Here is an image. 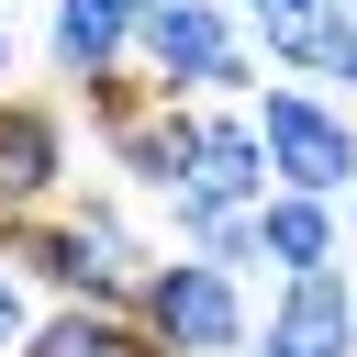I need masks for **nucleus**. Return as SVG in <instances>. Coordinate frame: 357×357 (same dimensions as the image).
Wrapping results in <instances>:
<instances>
[{
  "label": "nucleus",
  "mask_w": 357,
  "mask_h": 357,
  "mask_svg": "<svg viewBox=\"0 0 357 357\" xmlns=\"http://www.w3.org/2000/svg\"><path fill=\"white\" fill-rule=\"evenodd\" d=\"M0 268L45 279L67 312H134L156 245L134 234L123 201H56V212H0Z\"/></svg>",
  "instance_id": "f257e3e1"
},
{
  "label": "nucleus",
  "mask_w": 357,
  "mask_h": 357,
  "mask_svg": "<svg viewBox=\"0 0 357 357\" xmlns=\"http://www.w3.org/2000/svg\"><path fill=\"white\" fill-rule=\"evenodd\" d=\"M134 78L156 100H201V89L257 100V45H245L234 0H134Z\"/></svg>",
  "instance_id": "f03ea898"
},
{
  "label": "nucleus",
  "mask_w": 357,
  "mask_h": 357,
  "mask_svg": "<svg viewBox=\"0 0 357 357\" xmlns=\"http://www.w3.org/2000/svg\"><path fill=\"white\" fill-rule=\"evenodd\" d=\"M257 145H268V190H312V201H346L357 190V112L335 89H268L245 100Z\"/></svg>",
  "instance_id": "7ed1b4c3"
},
{
  "label": "nucleus",
  "mask_w": 357,
  "mask_h": 357,
  "mask_svg": "<svg viewBox=\"0 0 357 357\" xmlns=\"http://www.w3.org/2000/svg\"><path fill=\"white\" fill-rule=\"evenodd\" d=\"M134 324L167 346V357H245L257 346V312H245V279L212 268V257H156L145 290H134Z\"/></svg>",
  "instance_id": "20e7f679"
},
{
  "label": "nucleus",
  "mask_w": 357,
  "mask_h": 357,
  "mask_svg": "<svg viewBox=\"0 0 357 357\" xmlns=\"http://www.w3.org/2000/svg\"><path fill=\"white\" fill-rule=\"evenodd\" d=\"M268 201V145L245 112H212V100H178V167H167V212L201 223V212H257Z\"/></svg>",
  "instance_id": "39448f33"
},
{
  "label": "nucleus",
  "mask_w": 357,
  "mask_h": 357,
  "mask_svg": "<svg viewBox=\"0 0 357 357\" xmlns=\"http://www.w3.org/2000/svg\"><path fill=\"white\" fill-rule=\"evenodd\" d=\"M67 190V112L0 89V212H56Z\"/></svg>",
  "instance_id": "423d86ee"
},
{
  "label": "nucleus",
  "mask_w": 357,
  "mask_h": 357,
  "mask_svg": "<svg viewBox=\"0 0 357 357\" xmlns=\"http://www.w3.org/2000/svg\"><path fill=\"white\" fill-rule=\"evenodd\" d=\"M268 357H357V290L335 279V268H312V279H279V301H268V335H257Z\"/></svg>",
  "instance_id": "0eeeda50"
},
{
  "label": "nucleus",
  "mask_w": 357,
  "mask_h": 357,
  "mask_svg": "<svg viewBox=\"0 0 357 357\" xmlns=\"http://www.w3.org/2000/svg\"><path fill=\"white\" fill-rule=\"evenodd\" d=\"M45 56H56L67 89L134 78V0H56L45 11Z\"/></svg>",
  "instance_id": "6e6552de"
},
{
  "label": "nucleus",
  "mask_w": 357,
  "mask_h": 357,
  "mask_svg": "<svg viewBox=\"0 0 357 357\" xmlns=\"http://www.w3.org/2000/svg\"><path fill=\"white\" fill-rule=\"evenodd\" d=\"M245 234H257V268H279V279H312V268L346 257V212L312 201V190H268L245 212Z\"/></svg>",
  "instance_id": "1a4fd4ad"
},
{
  "label": "nucleus",
  "mask_w": 357,
  "mask_h": 357,
  "mask_svg": "<svg viewBox=\"0 0 357 357\" xmlns=\"http://www.w3.org/2000/svg\"><path fill=\"white\" fill-rule=\"evenodd\" d=\"M11 357H167V346H156L134 312H45Z\"/></svg>",
  "instance_id": "9d476101"
},
{
  "label": "nucleus",
  "mask_w": 357,
  "mask_h": 357,
  "mask_svg": "<svg viewBox=\"0 0 357 357\" xmlns=\"http://www.w3.org/2000/svg\"><path fill=\"white\" fill-rule=\"evenodd\" d=\"M268 67H290V78H312V89H357V11H312L301 33H279L268 45Z\"/></svg>",
  "instance_id": "9b49d317"
},
{
  "label": "nucleus",
  "mask_w": 357,
  "mask_h": 357,
  "mask_svg": "<svg viewBox=\"0 0 357 357\" xmlns=\"http://www.w3.org/2000/svg\"><path fill=\"white\" fill-rule=\"evenodd\" d=\"M312 11H324V0H234V22H245V45H257V56H268L279 33H301Z\"/></svg>",
  "instance_id": "f8f14e48"
},
{
  "label": "nucleus",
  "mask_w": 357,
  "mask_h": 357,
  "mask_svg": "<svg viewBox=\"0 0 357 357\" xmlns=\"http://www.w3.org/2000/svg\"><path fill=\"white\" fill-rule=\"evenodd\" d=\"M33 335V301H22V268H0V346Z\"/></svg>",
  "instance_id": "ddd939ff"
},
{
  "label": "nucleus",
  "mask_w": 357,
  "mask_h": 357,
  "mask_svg": "<svg viewBox=\"0 0 357 357\" xmlns=\"http://www.w3.org/2000/svg\"><path fill=\"white\" fill-rule=\"evenodd\" d=\"M0 89H11V11H0Z\"/></svg>",
  "instance_id": "4468645a"
},
{
  "label": "nucleus",
  "mask_w": 357,
  "mask_h": 357,
  "mask_svg": "<svg viewBox=\"0 0 357 357\" xmlns=\"http://www.w3.org/2000/svg\"><path fill=\"white\" fill-rule=\"evenodd\" d=\"M335 212H346V245H357V190H346V201H335Z\"/></svg>",
  "instance_id": "2eb2a0df"
},
{
  "label": "nucleus",
  "mask_w": 357,
  "mask_h": 357,
  "mask_svg": "<svg viewBox=\"0 0 357 357\" xmlns=\"http://www.w3.org/2000/svg\"><path fill=\"white\" fill-rule=\"evenodd\" d=\"M245 357H268V346H245Z\"/></svg>",
  "instance_id": "dca6fc26"
},
{
  "label": "nucleus",
  "mask_w": 357,
  "mask_h": 357,
  "mask_svg": "<svg viewBox=\"0 0 357 357\" xmlns=\"http://www.w3.org/2000/svg\"><path fill=\"white\" fill-rule=\"evenodd\" d=\"M335 11H357V0H335Z\"/></svg>",
  "instance_id": "f3484780"
},
{
  "label": "nucleus",
  "mask_w": 357,
  "mask_h": 357,
  "mask_svg": "<svg viewBox=\"0 0 357 357\" xmlns=\"http://www.w3.org/2000/svg\"><path fill=\"white\" fill-rule=\"evenodd\" d=\"M0 11H11V0H0Z\"/></svg>",
  "instance_id": "a211bd4d"
}]
</instances>
